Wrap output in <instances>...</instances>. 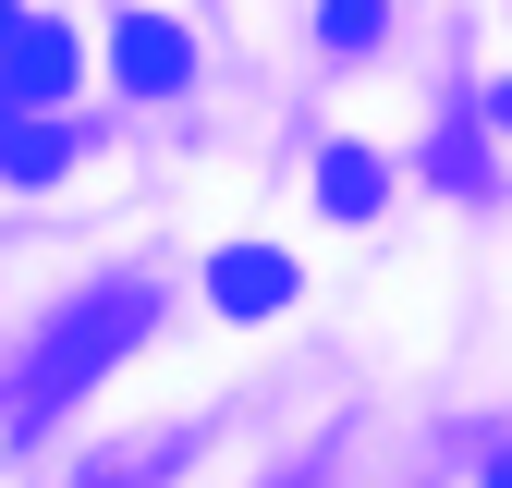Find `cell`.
<instances>
[{
    "mask_svg": "<svg viewBox=\"0 0 512 488\" xmlns=\"http://www.w3.org/2000/svg\"><path fill=\"white\" fill-rule=\"evenodd\" d=\"M317 196H330L342 220H354V208H378V159H354V147H342L330 171H317Z\"/></svg>",
    "mask_w": 512,
    "mask_h": 488,
    "instance_id": "cell-7",
    "label": "cell"
},
{
    "mask_svg": "<svg viewBox=\"0 0 512 488\" xmlns=\"http://www.w3.org/2000/svg\"><path fill=\"white\" fill-rule=\"evenodd\" d=\"M378 25H391V0H317V37L330 49H366Z\"/></svg>",
    "mask_w": 512,
    "mask_h": 488,
    "instance_id": "cell-6",
    "label": "cell"
},
{
    "mask_svg": "<svg viewBox=\"0 0 512 488\" xmlns=\"http://www.w3.org/2000/svg\"><path fill=\"white\" fill-rule=\"evenodd\" d=\"M61 86H74V37H61V25H25L13 49H0V98H13V110H37Z\"/></svg>",
    "mask_w": 512,
    "mask_h": 488,
    "instance_id": "cell-3",
    "label": "cell"
},
{
    "mask_svg": "<svg viewBox=\"0 0 512 488\" xmlns=\"http://www.w3.org/2000/svg\"><path fill=\"white\" fill-rule=\"evenodd\" d=\"M110 61H122V86H135V98H171L183 74H196L183 25H159V13H135V25H122V37H110Z\"/></svg>",
    "mask_w": 512,
    "mask_h": 488,
    "instance_id": "cell-2",
    "label": "cell"
},
{
    "mask_svg": "<svg viewBox=\"0 0 512 488\" xmlns=\"http://www.w3.org/2000/svg\"><path fill=\"white\" fill-rule=\"evenodd\" d=\"M13 122H25V110H13V98H0V135H13Z\"/></svg>",
    "mask_w": 512,
    "mask_h": 488,
    "instance_id": "cell-10",
    "label": "cell"
},
{
    "mask_svg": "<svg viewBox=\"0 0 512 488\" xmlns=\"http://www.w3.org/2000/svg\"><path fill=\"white\" fill-rule=\"evenodd\" d=\"M208 293L232 305V318H269V305H293V257H269V244H220Z\"/></svg>",
    "mask_w": 512,
    "mask_h": 488,
    "instance_id": "cell-4",
    "label": "cell"
},
{
    "mask_svg": "<svg viewBox=\"0 0 512 488\" xmlns=\"http://www.w3.org/2000/svg\"><path fill=\"white\" fill-rule=\"evenodd\" d=\"M13 37H25V13H13V0H0V49H13Z\"/></svg>",
    "mask_w": 512,
    "mask_h": 488,
    "instance_id": "cell-8",
    "label": "cell"
},
{
    "mask_svg": "<svg viewBox=\"0 0 512 488\" xmlns=\"http://www.w3.org/2000/svg\"><path fill=\"white\" fill-rule=\"evenodd\" d=\"M122 330H147V293H135V281H122V293H98V305H74V318H61V330H49V354L25 366V391H13V415L37 427L49 403H74V391L98 379V366L122 354Z\"/></svg>",
    "mask_w": 512,
    "mask_h": 488,
    "instance_id": "cell-1",
    "label": "cell"
},
{
    "mask_svg": "<svg viewBox=\"0 0 512 488\" xmlns=\"http://www.w3.org/2000/svg\"><path fill=\"white\" fill-rule=\"evenodd\" d=\"M0 171H13V183H49V171H61V135H49L37 110L13 122V135H0Z\"/></svg>",
    "mask_w": 512,
    "mask_h": 488,
    "instance_id": "cell-5",
    "label": "cell"
},
{
    "mask_svg": "<svg viewBox=\"0 0 512 488\" xmlns=\"http://www.w3.org/2000/svg\"><path fill=\"white\" fill-rule=\"evenodd\" d=\"M476 488H512V464H488V476H476Z\"/></svg>",
    "mask_w": 512,
    "mask_h": 488,
    "instance_id": "cell-9",
    "label": "cell"
}]
</instances>
